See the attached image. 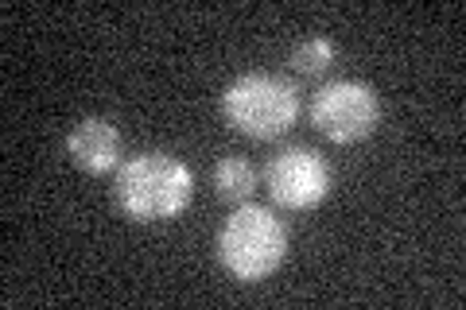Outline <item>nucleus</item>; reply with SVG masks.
<instances>
[{"label": "nucleus", "instance_id": "1", "mask_svg": "<svg viewBox=\"0 0 466 310\" xmlns=\"http://www.w3.org/2000/svg\"><path fill=\"white\" fill-rule=\"evenodd\" d=\"M195 198V171L171 152H137L113 171V202L140 225L175 221Z\"/></svg>", "mask_w": 466, "mask_h": 310}, {"label": "nucleus", "instance_id": "2", "mask_svg": "<svg viewBox=\"0 0 466 310\" xmlns=\"http://www.w3.org/2000/svg\"><path fill=\"white\" fill-rule=\"evenodd\" d=\"M288 256V229L276 210L260 202H241L218 229V264L241 284L268 279Z\"/></svg>", "mask_w": 466, "mask_h": 310}, {"label": "nucleus", "instance_id": "3", "mask_svg": "<svg viewBox=\"0 0 466 310\" xmlns=\"http://www.w3.org/2000/svg\"><path fill=\"white\" fill-rule=\"evenodd\" d=\"M222 113L233 132L249 140H276L296 125L299 116V90L280 74L249 70L238 74L222 90Z\"/></svg>", "mask_w": 466, "mask_h": 310}, {"label": "nucleus", "instance_id": "4", "mask_svg": "<svg viewBox=\"0 0 466 310\" xmlns=\"http://www.w3.org/2000/svg\"><path fill=\"white\" fill-rule=\"evenodd\" d=\"M308 116L319 136H327L330 144H361L381 125V97L370 82L339 78L311 94Z\"/></svg>", "mask_w": 466, "mask_h": 310}, {"label": "nucleus", "instance_id": "5", "mask_svg": "<svg viewBox=\"0 0 466 310\" xmlns=\"http://www.w3.org/2000/svg\"><path fill=\"white\" fill-rule=\"evenodd\" d=\"M265 186H268L272 205L291 210V214H308L330 198L334 171L323 152H315L308 144H288L268 159Z\"/></svg>", "mask_w": 466, "mask_h": 310}, {"label": "nucleus", "instance_id": "6", "mask_svg": "<svg viewBox=\"0 0 466 310\" xmlns=\"http://www.w3.org/2000/svg\"><path fill=\"white\" fill-rule=\"evenodd\" d=\"M66 155L86 175H109L121 167V128L109 116H82L66 136Z\"/></svg>", "mask_w": 466, "mask_h": 310}, {"label": "nucleus", "instance_id": "7", "mask_svg": "<svg viewBox=\"0 0 466 310\" xmlns=\"http://www.w3.org/2000/svg\"><path fill=\"white\" fill-rule=\"evenodd\" d=\"M210 183H214V195L222 198V202L241 205V202H249L253 190L260 186V171H257L245 155H222V159L214 164Z\"/></svg>", "mask_w": 466, "mask_h": 310}, {"label": "nucleus", "instance_id": "8", "mask_svg": "<svg viewBox=\"0 0 466 310\" xmlns=\"http://www.w3.org/2000/svg\"><path fill=\"white\" fill-rule=\"evenodd\" d=\"M291 70L303 74V78H323V74L334 66V43L323 39V35H311L291 47Z\"/></svg>", "mask_w": 466, "mask_h": 310}]
</instances>
